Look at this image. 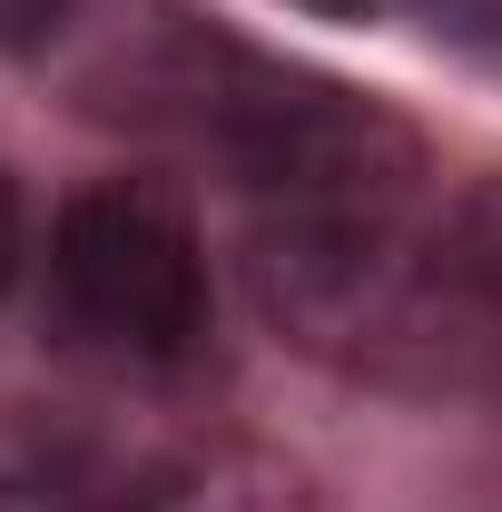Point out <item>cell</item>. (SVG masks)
<instances>
[{"label":"cell","instance_id":"obj_4","mask_svg":"<svg viewBox=\"0 0 502 512\" xmlns=\"http://www.w3.org/2000/svg\"><path fill=\"white\" fill-rule=\"evenodd\" d=\"M266 473L227 444L158 434L89 404L0 414V512H256Z\"/></svg>","mask_w":502,"mask_h":512},{"label":"cell","instance_id":"obj_7","mask_svg":"<svg viewBox=\"0 0 502 512\" xmlns=\"http://www.w3.org/2000/svg\"><path fill=\"white\" fill-rule=\"evenodd\" d=\"M20 256H30V217H20V178L0 168V296H10V276H20Z\"/></svg>","mask_w":502,"mask_h":512},{"label":"cell","instance_id":"obj_3","mask_svg":"<svg viewBox=\"0 0 502 512\" xmlns=\"http://www.w3.org/2000/svg\"><path fill=\"white\" fill-rule=\"evenodd\" d=\"M50 335L109 375H178L207 355V247L148 178L79 188L50 227Z\"/></svg>","mask_w":502,"mask_h":512},{"label":"cell","instance_id":"obj_6","mask_svg":"<svg viewBox=\"0 0 502 512\" xmlns=\"http://www.w3.org/2000/svg\"><path fill=\"white\" fill-rule=\"evenodd\" d=\"M69 20H79V0H0V50L10 60H30V50H50Z\"/></svg>","mask_w":502,"mask_h":512},{"label":"cell","instance_id":"obj_2","mask_svg":"<svg viewBox=\"0 0 502 512\" xmlns=\"http://www.w3.org/2000/svg\"><path fill=\"white\" fill-rule=\"evenodd\" d=\"M247 276L276 335L335 375L404 394H473L502 375V306L453 266L414 207H276L247 237Z\"/></svg>","mask_w":502,"mask_h":512},{"label":"cell","instance_id":"obj_1","mask_svg":"<svg viewBox=\"0 0 502 512\" xmlns=\"http://www.w3.org/2000/svg\"><path fill=\"white\" fill-rule=\"evenodd\" d=\"M79 99L178 158H207L227 188L256 197V217H276V207H414V188H424V138L394 109L315 79V69L266 60L197 10L119 20L99 40V60L79 69Z\"/></svg>","mask_w":502,"mask_h":512},{"label":"cell","instance_id":"obj_5","mask_svg":"<svg viewBox=\"0 0 502 512\" xmlns=\"http://www.w3.org/2000/svg\"><path fill=\"white\" fill-rule=\"evenodd\" d=\"M443 247H453V266H463V276H473V286L502 306V178H483L473 197H453Z\"/></svg>","mask_w":502,"mask_h":512}]
</instances>
